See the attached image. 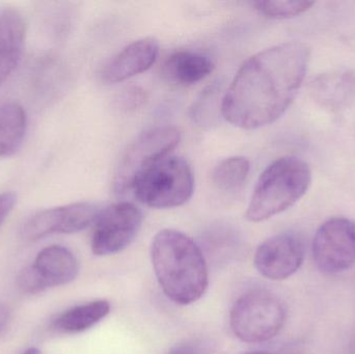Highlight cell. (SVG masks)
Returning <instances> with one entry per match:
<instances>
[{"label":"cell","mask_w":355,"mask_h":354,"mask_svg":"<svg viewBox=\"0 0 355 354\" xmlns=\"http://www.w3.org/2000/svg\"><path fill=\"white\" fill-rule=\"evenodd\" d=\"M143 224L141 210L129 202L114 204L100 211L92 236L94 255H114L137 238Z\"/></svg>","instance_id":"cell-7"},{"label":"cell","mask_w":355,"mask_h":354,"mask_svg":"<svg viewBox=\"0 0 355 354\" xmlns=\"http://www.w3.org/2000/svg\"><path fill=\"white\" fill-rule=\"evenodd\" d=\"M26 23L17 8L0 6V87L20 64L24 51Z\"/></svg>","instance_id":"cell-12"},{"label":"cell","mask_w":355,"mask_h":354,"mask_svg":"<svg viewBox=\"0 0 355 354\" xmlns=\"http://www.w3.org/2000/svg\"><path fill=\"white\" fill-rule=\"evenodd\" d=\"M198 347L192 344L177 345L168 354H200Z\"/></svg>","instance_id":"cell-23"},{"label":"cell","mask_w":355,"mask_h":354,"mask_svg":"<svg viewBox=\"0 0 355 354\" xmlns=\"http://www.w3.org/2000/svg\"><path fill=\"white\" fill-rule=\"evenodd\" d=\"M181 135L172 126H160L141 133L123 154L114 174V191H131L141 172L158 160L168 156L177 147Z\"/></svg>","instance_id":"cell-6"},{"label":"cell","mask_w":355,"mask_h":354,"mask_svg":"<svg viewBox=\"0 0 355 354\" xmlns=\"http://www.w3.org/2000/svg\"><path fill=\"white\" fill-rule=\"evenodd\" d=\"M214 68L212 60L206 54L191 50H180L164 62L166 78L180 85H192L211 74Z\"/></svg>","instance_id":"cell-14"},{"label":"cell","mask_w":355,"mask_h":354,"mask_svg":"<svg viewBox=\"0 0 355 354\" xmlns=\"http://www.w3.org/2000/svg\"><path fill=\"white\" fill-rule=\"evenodd\" d=\"M310 49L300 42L267 48L248 58L223 96L220 110L234 126L272 124L295 99L306 78Z\"/></svg>","instance_id":"cell-1"},{"label":"cell","mask_w":355,"mask_h":354,"mask_svg":"<svg viewBox=\"0 0 355 354\" xmlns=\"http://www.w3.org/2000/svg\"><path fill=\"white\" fill-rule=\"evenodd\" d=\"M110 312V305L106 301L83 303L62 313L55 320V328L68 334L85 332L102 321Z\"/></svg>","instance_id":"cell-16"},{"label":"cell","mask_w":355,"mask_h":354,"mask_svg":"<svg viewBox=\"0 0 355 354\" xmlns=\"http://www.w3.org/2000/svg\"><path fill=\"white\" fill-rule=\"evenodd\" d=\"M23 354H42L41 351L37 348H35V347H31V348L27 349Z\"/></svg>","instance_id":"cell-26"},{"label":"cell","mask_w":355,"mask_h":354,"mask_svg":"<svg viewBox=\"0 0 355 354\" xmlns=\"http://www.w3.org/2000/svg\"><path fill=\"white\" fill-rule=\"evenodd\" d=\"M314 91L323 104L338 108L355 96V80L347 75L321 77L314 82Z\"/></svg>","instance_id":"cell-17"},{"label":"cell","mask_w":355,"mask_h":354,"mask_svg":"<svg viewBox=\"0 0 355 354\" xmlns=\"http://www.w3.org/2000/svg\"><path fill=\"white\" fill-rule=\"evenodd\" d=\"M100 211L96 204L89 202L42 210L23 224L21 237L37 241L52 234H74L95 224Z\"/></svg>","instance_id":"cell-9"},{"label":"cell","mask_w":355,"mask_h":354,"mask_svg":"<svg viewBox=\"0 0 355 354\" xmlns=\"http://www.w3.org/2000/svg\"><path fill=\"white\" fill-rule=\"evenodd\" d=\"M193 189V172L188 162L168 155L141 172L131 191L144 205L168 209L187 203Z\"/></svg>","instance_id":"cell-4"},{"label":"cell","mask_w":355,"mask_h":354,"mask_svg":"<svg viewBox=\"0 0 355 354\" xmlns=\"http://www.w3.org/2000/svg\"><path fill=\"white\" fill-rule=\"evenodd\" d=\"M17 203V195L12 191L0 193V227L2 226Z\"/></svg>","instance_id":"cell-22"},{"label":"cell","mask_w":355,"mask_h":354,"mask_svg":"<svg viewBox=\"0 0 355 354\" xmlns=\"http://www.w3.org/2000/svg\"><path fill=\"white\" fill-rule=\"evenodd\" d=\"M250 163L246 158L229 157L217 164L213 170L212 180L223 191H235L245 182L250 174Z\"/></svg>","instance_id":"cell-18"},{"label":"cell","mask_w":355,"mask_h":354,"mask_svg":"<svg viewBox=\"0 0 355 354\" xmlns=\"http://www.w3.org/2000/svg\"><path fill=\"white\" fill-rule=\"evenodd\" d=\"M304 245L292 233L275 235L265 240L254 254V267L259 274L271 281H284L302 267Z\"/></svg>","instance_id":"cell-10"},{"label":"cell","mask_w":355,"mask_h":354,"mask_svg":"<svg viewBox=\"0 0 355 354\" xmlns=\"http://www.w3.org/2000/svg\"><path fill=\"white\" fill-rule=\"evenodd\" d=\"M33 266L46 289L70 284L79 272L78 261L72 251L60 245L42 249Z\"/></svg>","instance_id":"cell-13"},{"label":"cell","mask_w":355,"mask_h":354,"mask_svg":"<svg viewBox=\"0 0 355 354\" xmlns=\"http://www.w3.org/2000/svg\"><path fill=\"white\" fill-rule=\"evenodd\" d=\"M159 46L153 37H145L129 44L102 68L104 82L116 83L137 76L153 66Z\"/></svg>","instance_id":"cell-11"},{"label":"cell","mask_w":355,"mask_h":354,"mask_svg":"<svg viewBox=\"0 0 355 354\" xmlns=\"http://www.w3.org/2000/svg\"><path fill=\"white\" fill-rule=\"evenodd\" d=\"M27 131L24 108L15 101H0V158L19 151Z\"/></svg>","instance_id":"cell-15"},{"label":"cell","mask_w":355,"mask_h":354,"mask_svg":"<svg viewBox=\"0 0 355 354\" xmlns=\"http://www.w3.org/2000/svg\"><path fill=\"white\" fill-rule=\"evenodd\" d=\"M244 354H300L296 353H267V351H252V353H248Z\"/></svg>","instance_id":"cell-25"},{"label":"cell","mask_w":355,"mask_h":354,"mask_svg":"<svg viewBox=\"0 0 355 354\" xmlns=\"http://www.w3.org/2000/svg\"><path fill=\"white\" fill-rule=\"evenodd\" d=\"M285 321V307L279 297L266 290H252L242 295L230 314L232 332L245 343L271 340L279 334Z\"/></svg>","instance_id":"cell-5"},{"label":"cell","mask_w":355,"mask_h":354,"mask_svg":"<svg viewBox=\"0 0 355 354\" xmlns=\"http://www.w3.org/2000/svg\"><path fill=\"white\" fill-rule=\"evenodd\" d=\"M151 261L160 288L176 305H191L206 292V260L187 235L173 229L160 231L152 242Z\"/></svg>","instance_id":"cell-2"},{"label":"cell","mask_w":355,"mask_h":354,"mask_svg":"<svg viewBox=\"0 0 355 354\" xmlns=\"http://www.w3.org/2000/svg\"><path fill=\"white\" fill-rule=\"evenodd\" d=\"M317 267L327 274L347 272L355 264V222L334 218L321 224L313 240Z\"/></svg>","instance_id":"cell-8"},{"label":"cell","mask_w":355,"mask_h":354,"mask_svg":"<svg viewBox=\"0 0 355 354\" xmlns=\"http://www.w3.org/2000/svg\"><path fill=\"white\" fill-rule=\"evenodd\" d=\"M18 285L23 292L28 294H37L46 290L43 282L33 265L27 266L20 272L18 276Z\"/></svg>","instance_id":"cell-20"},{"label":"cell","mask_w":355,"mask_h":354,"mask_svg":"<svg viewBox=\"0 0 355 354\" xmlns=\"http://www.w3.org/2000/svg\"><path fill=\"white\" fill-rule=\"evenodd\" d=\"M146 101V93L139 87H128L120 96V105L123 109L130 110L139 107Z\"/></svg>","instance_id":"cell-21"},{"label":"cell","mask_w":355,"mask_h":354,"mask_svg":"<svg viewBox=\"0 0 355 354\" xmlns=\"http://www.w3.org/2000/svg\"><path fill=\"white\" fill-rule=\"evenodd\" d=\"M314 6L313 1H258L254 2L256 10L267 18L288 19L306 12Z\"/></svg>","instance_id":"cell-19"},{"label":"cell","mask_w":355,"mask_h":354,"mask_svg":"<svg viewBox=\"0 0 355 354\" xmlns=\"http://www.w3.org/2000/svg\"><path fill=\"white\" fill-rule=\"evenodd\" d=\"M10 313L6 306L0 305V335L4 333L10 324Z\"/></svg>","instance_id":"cell-24"},{"label":"cell","mask_w":355,"mask_h":354,"mask_svg":"<svg viewBox=\"0 0 355 354\" xmlns=\"http://www.w3.org/2000/svg\"><path fill=\"white\" fill-rule=\"evenodd\" d=\"M312 170L302 158L285 156L267 166L262 172L246 218L252 222H264L295 205L310 188Z\"/></svg>","instance_id":"cell-3"}]
</instances>
